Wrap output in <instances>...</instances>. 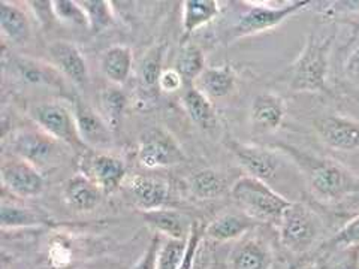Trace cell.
<instances>
[{"mask_svg": "<svg viewBox=\"0 0 359 269\" xmlns=\"http://www.w3.org/2000/svg\"><path fill=\"white\" fill-rule=\"evenodd\" d=\"M283 151L294 159L311 193L318 199L335 204L359 192V178L339 162L294 147H283Z\"/></svg>", "mask_w": 359, "mask_h": 269, "instance_id": "cell-1", "label": "cell"}, {"mask_svg": "<svg viewBox=\"0 0 359 269\" xmlns=\"http://www.w3.org/2000/svg\"><path fill=\"white\" fill-rule=\"evenodd\" d=\"M334 35H309L295 62L287 71L290 90L299 93L320 92L327 84L330 72V53Z\"/></svg>", "mask_w": 359, "mask_h": 269, "instance_id": "cell-2", "label": "cell"}, {"mask_svg": "<svg viewBox=\"0 0 359 269\" xmlns=\"http://www.w3.org/2000/svg\"><path fill=\"white\" fill-rule=\"evenodd\" d=\"M229 193L243 208V212L256 221L278 224L290 205V200L280 195L276 188L249 175L238 178L231 186Z\"/></svg>", "mask_w": 359, "mask_h": 269, "instance_id": "cell-3", "label": "cell"}, {"mask_svg": "<svg viewBox=\"0 0 359 269\" xmlns=\"http://www.w3.org/2000/svg\"><path fill=\"white\" fill-rule=\"evenodd\" d=\"M247 6L240 20L231 30L232 39L255 36L283 25L290 17L306 11L309 0H290V2H244Z\"/></svg>", "mask_w": 359, "mask_h": 269, "instance_id": "cell-4", "label": "cell"}, {"mask_svg": "<svg viewBox=\"0 0 359 269\" xmlns=\"http://www.w3.org/2000/svg\"><path fill=\"white\" fill-rule=\"evenodd\" d=\"M29 117L36 127L65 144L72 151L84 153L88 150L78 132L74 108L65 100L50 99L32 105Z\"/></svg>", "mask_w": 359, "mask_h": 269, "instance_id": "cell-5", "label": "cell"}, {"mask_svg": "<svg viewBox=\"0 0 359 269\" xmlns=\"http://www.w3.org/2000/svg\"><path fill=\"white\" fill-rule=\"evenodd\" d=\"M277 226L282 245L294 254L307 253L318 242L322 232L316 212L302 202H290Z\"/></svg>", "mask_w": 359, "mask_h": 269, "instance_id": "cell-6", "label": "cell"}, {"mask_svg": "<svg viewBox=\"0 0 359 269\" xmlns=\"http://www.w3.org/2000/svg\"><path fill=\"white\" fill-rule=\"evenodd\" d=\"M11 149L14 156L27 160L39 171L57 167L66 160L67 151H72L39 127L18 130L11 138Z\"/></svg>", "mask_w": 359, "mask_h": 269, "instance_id": "cell-7", "label": "cell"}, {"mask_svg": "<svg viewBox=\"0 0 359 269\" xmlns=\"http://www.w3.org/2000/svg\"><path fill=\"white\" fill-rule=\"evenodd\" d=\"M138 162L147 170H163L187 162L186 151L174 134L163 127H150L140 134Z\"/></svg>", "mask_w": 359, "mask_h": 269, "instance_id": "cell-8", "label": "cell"}, {"mask_svg": "<svg viewBox=\"0 0 359 269\" xmlns=\"http://www.w3.org/2000/svg\"><path fill=\"white\" fill-rule=\"evenodd\" d=\"M226 147L247 175L261 179L266 184L273 181L285 165L282 151L269 150L266 147H261V145L240 142L231 138L226 141Z\"/></svg>", "mask_w": 359, "mask_h": 269, "instance_id": "cell-9", "label": "cell"}, {"mask_svg": "<svg viewBox=\"0 0 359 269\" xmlns=\"http://www.w3.org/2000/svg\"><path fill=\"white\" fill-rule=\"evenodd\" d=\"M0 178L6 192L20 199L38 198L47 186L42 171L17 156L4 160L0 166Z\"/></svg>", "mask_w": 359, "mask_h": 269, "instance_id": "cell-10", "label": "cell"}, {"mask_svg": "<svg viewBox=\"0 0 359 269\" xmlns=\"http://www.w3.org/2000/svg\"><path fill=\"white\" fill-rule=\"evenodd\" d=\"M319 139L335 151L359 150V123L343 116H322L313 121Z\"/></svg>", "mask_w": 359, "mask_h": 269, "instance_id": "cell-11", "label": "cell"}, {"mask_svg": "<svg viewBox=\"0 0 359 269\" xmlns=\"http://www.w3.org/2000/svg\"><path fill=\"white\" fill-rule=\"evenodd\" d=\"M83 174L102 190L104 195H112L126 181V165L120 157L109 153L87 156L83 162Z\"/></svg>", "mask_w": 359, "mask_h": 269, "instance_id": "cell-12", "label": "cell"}, {"mask_svg": "<svg viewBox=\"0 0 359 269\" xmlns=\"http://www.w3.org/2000/svg\"><path fill=\"white\" fill-rule=\"evenodd\" d=\"M47 50L51 64L63 75V78L80 88H86L90 84L88 64L76 43L69 41H54L48 45Z\"/></svg>", "mask_w": 359, "mask_h": 269, "instance_id": "cell-13", "label": "cell"}, {"mask_svg": "<svg viewBox=\"0 0 359 269\" xmlns=\"http://www.w3.org/2000/svg\"><path fill=\"white\" fill-rule=\"evenodd\" d=\"M72 108L76 120L78 132L86 147L95 150L108 149L112 144V130L107 125L100 112L87 104L81 97H74Z\"/></svg>", "mask_w": 359, "mask_h": 269, "instance_id": "cell-14", "label": "cell"}, {"mask_svg": "<svg viewBox=\"0 0 359 269\" xmlns=\"http://www.w3.org/2000/svg\"><path fill=\"white\" fill-rule=\"evenodd\" d=\"M126 192L141 212L166 208L171 198L170 184L149 175L130 177L126 181Z\"/></svg>", "mask_w": 359, "mask_h": 269, "instance_id": "cell-15", "label": "cell"}, {"mask_svg": "<svg viewBox=\"0 0 359 269\" xmlns=\"http://www.w3.org/2000/svg\"><path fill=\"white\" fill-rule=\"evenodd\" d=\"M286 117L285 100L273 92L256 95L250 106V125L255 133H271L282 127Z\"/></svg>", "mask_w": 359, "mask_h": 269, "instance_id": "cell-16", "label": "cell"}, {"mask_svg": "<svg viewBox=\"0 0 359 269\" xmlns=\"http://www.w3.org/2000/svg\"><path fill=\"white\" fill-rule=\"evenodd\" d=\"M11 69L25 84L65 88L63 75L51 63L32 59L29 55H13Z\"/></svg>", "mask_w": 359, "mask_h": 269, "instance_id": "cell-17", "label": "cell"}, {"mask_svg": "<svg viewBox=\"0 0 359 269\" xmlns=\"http://www.w3.org/2000/svg\"><path fill=\"white\" fill-rule=\"evenodd\" d=\"M62 195L66 205L76 212L95 211L104 198L102 190L84 174L67 178L63 183Z\"/></svg>", "mask_w": 359, "mask_h": 269, "instance_id": "cell-18", "label": "cell"}, {"mask_svg": "<svg viewBox=\"0 0 359 269\" xmlns=\"http://www.w3.org/2000/svg\"><path fill=\"white\" fill-rule=\"evenodd\" d=\"M141 216L149 226L163 238L187 240L194 223L183 212L171 208L142 211Z\"/></svg>", "mask_w": 359, "mask_h": 269, "instance_id": "cell-19", "label": "cell"}, {"mask_svg": "<svg viewBox=\"0 0 359 269\" xmlns=\"http://www.w3.org/2000/svg\"><path fill=\"white\" fill-rule=\"evenodd\" d=\"M257 221L245 212H224L207 224L204 235L211 241L231 242L243 238L256 228Z\"/></svg>", "mask_w": 359, "mask_h": 269, "instance_id": "cell-20", "label": "cell"}, {"mask_svg": "<svg viewBox=\"0 0 359 269\" xmlns=\"http://www.w3.org/2000/svg\"><path fill=\"white\" fill-rule=\"evenodd\" d=\"M0 30L8 42L26 43L32 36V21L25 8L8 0L0 2Z\"/></svg>", "mask_w": 359, "mask_h": 269, "instance_id": "cell-21", "label": "cell"}, {"mask_svg": "<svg viewBox=\"0 0 359 269\" xmlns=\"http://www.w3.org/2000/svg\"><path fill=\"white\" fill-rule=\"evenodd\" d=\"M274 256L269 247L256 238L244 240L231 253V269H273Z\"/></svg>", "mask_w": 359, "mask_h": 269, "instance_id": "cell-22", "label": "cell"}, {"mask_svg": "<svg viewBox=\"0 0 359 269\" xmlns=\"http://www.w3.org/2000/svg\"><path fill=\"white\" fill-rule=\"evenodd\" d=\"M235 84H237V74L231 64L205 67V71L195 83L201 92H204L211 100L229 96L233 92Z\"/></svg>", "mask_w": 359, "mask_h": 269, "instance_id": "cell-23", "label": "cell"}, {"mask_svg": "<svg viewBox=\"0 0 359 269\" xmlns=\"http://www.w3.org/2000/svg\"><path fill=\"white\" fill-rule=\"evenodd\" d=\"M133 53L128 45H112L100 57V71L109 84L123 85L130 76Z\"/></svg>", "mask_w": 359, "mask_h": 269, "instance_id": "cell-24", "label": "cell"}, {"mask_svg": "<svg viewBox=\"0 0 359 269\" xmlns=\"http://www.w3.org/2000/svg\"><path fill=\"white\" fill-rule=\"evenodd\" d=\"M182 105L195 125L208 129L216 123V109L212 100L204 92H201L195 84L183 88Z\"/></svg>", "mask_w": 359, "mask_h": 269, "instance_id": "cell-25", "label": "cell"}, {"mask_svg": "<svg viewBox=\"0 0 359 269\" xmlns=\"http://www.w3.org/2000/svg\"><path fill=\"white\" fill-rule=\"evenodd\" d=\"M129 97L121 85L108 84L99 93V112L112 132H116L125 117Z\"/></svg>", "mask_w": 359, "mask_h": 269, "instance_id": "cell-26", "label": "cell"}, {"mask_svg": "<svg viewBox=\"0 0 359 269\" xmlns=\"http://www.w3.org/2000/svg\"><path fill=\"white\" fill-rule=\"evenodd\" d=\"M220 15V4L216 0H186L183 2V30L192 35L196 30L205 27Z\"/></svg>", "mask_w": 359, "mask_h": 269, "instance_id": "cell-27", "label": "cell"}, {"mask_svg": "<svg viewBox=\"0 0 359 269\" xmlns=\"http://www.w3.org/2000/svg\"><path fill=\"white\" fill-rule=\"evenodd\" d=\"M45 223H47V219L36 209L22 207L15 204V202H8L6 199L2 200V207H0V226H2L4 230L35 228Z\"/></svg>", "mask_w": 359, "mask_h": 269, "instance_id": "cell-28", "label": "cell"}, {"mask_svg": "<svg viewBox=\"0 0 359 269\" xmlns=\"http://www.w3.org/2000/svg\"><path fill=\"white\" fill-rule=\"evenodd\" d=\"M189 190L196 199L208 200L222 198L228 192V184L220 172L205 167V170H201L190 175Z\"/></svg>", "mask_w": 359, "mask_h": 269, "instance_id": "cell-29", "label": "cell"}, {"mask_svg": "<svg viewBox=\"0 0 359 269\" xmlns=\"http://www.w3.org/2000/svg\"><path fill=\"white\" fill-rule=\"evenodd\" d=\"M174 69L182 75L186 85H192L205 71V55L198 45L184 43L177 53Z\"/></svg>", "mask_w": 359, "mask_h": 269, "instance_id": "cell-30", "label": "cell"}, {"mask_svg": "<svg viewBox=\"0 0 359 269\" xmlns=\"http://www.w3.org/2000/svg\"><path fill=\"white\" fill-rule=\"evenodd\" d=\"M165 50H166L165 43L157 42L147 53H145L138 67V80L142 88L145 90L159 88L157 84H159V78L165 71L163 69Z\"/></svg>", "mask_w": 359, "mask_h": 269, "instance_id": "cell-31", "label": "cell"}, {"mask_svg": "<svg viewBox=\"0 0 359 269\" xmlns=\"http://www.w3.org/2000/svg\"><path fill=\"white\" fill-rule=\"evenodd\" d=\"M87 18L90 30L93 33H99L116 22L114 9H112L111 2H104V0H86L81 2Z\"/></svg>", "mask_w": 359, "mask_h": 269, "instance_id": "cell-32", "label": "cell"}, {"mask_svg": "<svg viewBox=\"0 0 359 269\" xmlns=\"http://www.w3.org/2000/svg\"><path fill=\"white\" fill-rule=\"evenodd\" d=\"M53 13H54L55 21L63 22V25L90 29L88 18L81 2H72V0H55V2H53Z\"/></svg>", "mask_w": 359, "mask_h": 269, "instance_id": "cell-33", "label": "cell"}, {"mask_svg": "<svg viewBox=\"0 0 359 269\" xmlns=\"http://www.w3.org/2000/svg\"><path fill=\"white\" fill-rule=\"evenodd\" d=\"M187 240H170L162 237L159 254H157V269H178L184 259Z\"/></svg>", "mask_w": 359, "mask_h": 269, "instance_id": "cell-34", "label": "cell"}, {"mask_svg": "<svg viewBox=\"0 0 359 269\" xmlns=\"http://www.w3.org/2000/svg\"><path fill=\"white\" fill-rule=\"evenodd\" d=\"M337 249H359V214L347 221L330 242Z\"/></svg>", "mask_w": 359, "mask_h": 269, "instance_id": "cell-35", "label": "cell"}, {"mask_svg": "<svg viewBox=\"0 0 359 269\" xmlns=\"http://www.w3.org/2000/svg\"><path fill=\"white\" fill-rule=\"evenodd\" d=\"M202 237H204V228H202V224L199 221H195L192 226V232H190L187 240V250L184 254V259L178 269H194L199 253V247L202 242Z\"/></svg>", "mask_w": 359, "mask_h": 269, "instance_id": "cell-36", "label": "cell"}, {"mask_svg": "<svg viewBox=\"0 0 359 269\" xmlns=\"http://www.w3.org/2000/svg\"><path fill=\"white\" fill-rule=\"evenodd\" d=\"M161 242L162 237L156 233L151 238L149 247L145 249V251L141 254V257L137 261V263L133 265L132 269H157V254H159Z\"/></svg>", "mask_w": 359, "mask_h": 269, "instance_id": "cell-37", "label": "cell"}, {"mask_svg": "<svg viewBox=\"0 0 359 269\" xmlns=\"http://www.w3.org/2000/svg\"><path fill=\"white\" fill-rule=\"evenodd\" d=\"M157 87H159V90L163 93H178V92H183L186 84L182 75H180L174 67H171V69H165L162 72Z\"/></svg>", "mask_w": 359, "mask_h": 269, "instance_id": "cell-38", "label": "cell"}, {"mask_svg": "<svg viewBox=\"0 0 359 269\" xmlns=\"http://www.w3.org/2000/svg\"><path fill=\"white\" fill-rule=\"evenodd\" d=\"M48 257H50V263H51L53 268L62 269V268H65V266L71 263L72 251L63 241H57V242L51 244L50 251H48Z\"/></svg>", "mask_w": 359, "mask_h": 269, "instance_id": "cell-39", "label": "cell"}, {"mask_svg": "<svg viewBox=\"0 0 359 269\" xmlns=\"http://www.w3.org/2000/svg\"><path fill=\"white\" fill-rule=\"evenodd\" d=\"M344 74L347 80L359 85V47H356L349 55H347L344 63Z\"/></svg>", "mask_w": 359, "mask_h": 269, "instance_id": "cell-40", "label": "cell"}, {"mask_svg": "<svg viewBox=\"0 0 359 269\" xmlns=\"http://www.w3.org/2000/svg\"><path fill=\"white\" fill-rule=\"evenodd\" d=\"M337 269H359V249H347Z\"/></svg>", "mask_w": 359, "mask_h": 269, "instance_id": "cell-41", "label": "cell"}, {"mask_svg": "<svg viewBox=\"0 0 359 269\" xmlns=\"http://www.w3.org/2000/svg\"><path fill=\"white\" fill-rule=\"evenodd\" d=\"M334 13L341 14H359V0H347V2L332 4Z\"/></svg>", "mask_w": 359, "mask_h": 269, "instance_id": "cell-42", "label": "cell"}, {"mask_svg": "<svg viewBox=\"0 0 359 269\" xmlns=\"http://www.w3.org/2000/svg\"><path fill=\"white\" fill-rule=\"evenodd\" d=\"M301 269H318V268L313 266V265H309V266H304V268H301Z\"/></svg>", "mask_w": 359, "mask_h": 269, "instance_id": "cell-43", "label": "cell"}]
</instances>
